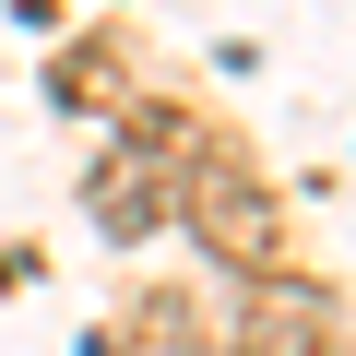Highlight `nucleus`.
I'll list each match as a JSON object with an SVG mask.
<instances>
[{
    "label": "nucleus",
    "mask_w": 356,
    "mask_h": 356,
    "mask_svg": "<svg viewBox=\"0 0 356 356\" xmlns=\"http://www.w3.org/2000/svg\"><path fill=\"white\" fill-rule=\"evenodd\" d=\"M238 356H344L332 344V285H309V273L261 285L250 321H238Z\"/></svg>",
    "instance_id": "nucleus-2"
},
{
    "label": "nucleus",
    "mask_w": 356,
    "mask_h": 356,
    "mask_svg": "<svg viewBox=\"0 0 356 356\" xmlns=\"http://www.w3.org/2000/svg\"><path fill=\"white\" fill-rule=\"evenodd\" d=\"M191 226H202V238H214L238 273H261V261H273V202H261V178H250V166H226V154H202Z\"/></svg>",
    "instance_id": "nucleus-1"
},
{
    "label": "nucleus",
    "mask_w": 356,
    "mask_h": 356,
    "mask_svg": "<svg viewBox=\"0 0 356 356\" xmlns=\"http://www.w3.org/2000/svg\"><path fill=\"white\" fill-rule=\"evenodd\" d=\"M95 214H107L119 238H143V226H154V178H143V166H107V178H95Z\"/></svg>",
    "instance_id": "nucleus-3"
}]
</instances>
